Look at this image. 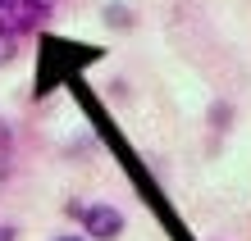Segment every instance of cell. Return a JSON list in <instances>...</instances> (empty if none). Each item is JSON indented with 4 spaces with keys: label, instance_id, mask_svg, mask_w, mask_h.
I'll use <instances>...</instances> for the list:
<instances>
[{
    "label": "cell",
    "instance_id": "6da1fadb",
    "mask_svg": "<svg viewBox=\"0 0 251 241\" xmlns=\"http://www.w3.org/2000/svg\"><path fill=\"white\" fill-rule=\"evenodd\" d=\"M55 9V0H0V27L14 37L32 32V27L46 23V14Z\"/></svg>",
    "mask_w": 251,
    "mask_h": 241
},
{
    "label": "cell",
    "instance_id": "8992f818",
    "mask_svg": "<svg viewBox=\"0 0 251 241\" xmlns=\"http://www.w3.org/2000/svg\"><path fill=\"white\" fill-rule=\"evenodd\" d=\"M64 241H78V237H64Z\"/></svg>",
    "mask_w": 251,
    "mask_h": 241
},
{
    "label": "cell",
    "instance_id": "277c9868",
    "mask_svg": "<svg viewBox=\"0 0 251 241\" xmlns=\"http://www.w3.org/2000/svg\"><path fill=\"white\" fill-rule=\"evenodd\" d=\"M0 241H14V232H5V228H0Z\"/></svg>",
    "mask_w": 251,
    "mask_h": 241
},
{
    "label": "cell",
    "instance_id": "3957f363",
    "mask_svg": "<svg viewBox=\"0 0 251 241\" xmlns=\"http://www.w3.org/2000/svg\"><path fill=\"white\" fill-rule=\"evenodd\" d=\"M14 46H19V37H14V32H5V27H0V64H5V59L14 55Z\"/></svg>",
    "mask_w": 251,
    "mask_h": 241
},
{
    "label": "cell",
    "instance_id": "5b68a950",
    "mask_svg": "<svg viewBox=\"0 0 251 241\" xmlns=\"http://www.w3.org/2000/svg\"><path fill=\"white\" fill-rule=\"evenodd\" d=\"M0 150H5V128H0Z\"/></svg>",
    "mask_w": 251,
    "mask_h": 241
},
{
    "label": "cell",
    "instance_id": "7a4b0ae2",
    "mask_svg": "<svg viewBox=\"0 0 251 241\" xmlns=\"http://www.w3.org/2000/svg\"><path fill=\"white\" fill-rule=\"evenodd\" d=\"M82 219H87V232H92V237H100V241H110V237H119V232H124V219H119V209L92 205Z\"/></svg>",
    "mask_w": 251,
    "mask_h": 241
}]
</instances>
